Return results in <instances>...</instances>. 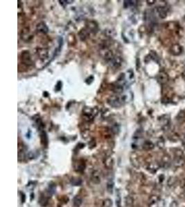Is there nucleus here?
<instances>
[{"instance_id": "nucleus-3", "label": "nucleus", "mask_w": 185, "mask_h": 207, "mask_svg": "<svg viewBox=\"0 0 185 207\" xmlns=\"http://www.w3.org/2000/svg\"><path fill=\"white\" fill-rule=\"evenodd\" d=\"M91 180L93 182L94 184H98L101 183V173L99 170H94L91 175Z\"/></svg>"}, {"instance_id": "nucleus-1", "label": "nucleus", "mask_w": 185, "mask_h": 207, "mask_svg": "<svg viewBox=\"0 0 185 207\" xmlns=\"http://www.w3.org/2000/svg\"><path fill=\"white\" fill-rule=\"evenodd\" d=\"M126 101V96H112L108 99V102L112 106L117 108L123 105V104Z\"/></svg>"}, {"instance_id": "nucleus-17", "label": "nucleus", "mask_w": 185, "mask_h": 207, "mask_svg": "<svg viewBox=\"0 0 185 207\" xmlns=\"http://www.w3.org/2000/svg\"><path fill=\"white\" fill-rule=\"evenodd\" d=\"M39 203L41 206H46L48 204V199L46 197L42 196L39 200Z\"/></svg>"}, {"instance_id": "nucleus-2", "label": "nucleus", "mask_w": 185, "mask_h": 207, "mask_svg": "<svg viewBox=\"0 0 185 207\" xmlns=\"http://www.w3.org/2000/svg\"><path fill=\"white\" fill-rule=\"evenodd\" d=\"M184 164V155L183 152L180 149L176 150L175 152L174 165L176 167H181Z\"/></svg>"}, {"instance_id": "nucleus-13", "label": "nucleus", "mask_w": 185, "mask_h": 207, "mask_svg": "<svg viewBox=\"0 0 185 207\" xmlns=\"http://www.w3.org/2000/svg\"><path fill=\"white\" fill-rule=\"evenodd\" d=\"M133 202H134V200H133V198H132V197H130V196L125 197V205H126V206L130 207V206H133Z\"/></svg>"}, {"instance_id": "nucleus-22", "label": "nucleus", "mask_w": 185, "mask_h": 207, "mask_svg": "<svg viewBox=\"0 0 185 207\" xmlns=\"http://www.w3.org/2000/svg\"><path fill=\"white\" fill-rule=\"evenodd\" d=\"M85 164L82 163V162H80V163H78V166H77V169L78 171H80V170H83L84 169H85Z\"/></svg>"}, {"instance_id": "nucleus-19", "label": "nucleus", "mask_w": 185, "mask_h": 207, "mask_svg": "<svg viewBox=\"0 0 185 207\" xmlns=\"http://www.w3.org/2000/svg\"><path fill=\"white\" fill-rule=\"evenodd\" d=\"M87 26H88L89 29L91 30V31H95L97 29V26L94 22H90Z\"/></svg>"}, {"instance_id": "nucleus-18", "label": "nucleus", "mask_w": 185, "mask_h": 207, "mask_svg": "<svg viewBox=\"0 0 185 207\" xmlns=\"http://www.w3.org/2000/svg\"><path fill=\"white\" fill-rule=\"evenodd\" d=\"M112 201L110 199H105L103 202V207H112Z\"/></svg>"}, {"instance_id": "nucleus-16", "label": "nucleus", "mask_w": 185, "mask_h": 207, "mask_svg": "<svg viewBox=\"0 0 185 207\" xmlns=\"http://www.w3.org/2000/svg\"><path fill=\"white\" fill-rule=\"evenodd\" d=\"M113 188H114V182L110 180V181L108 182V184H107V190H108L109 193H112V192H113Z\"/></svg>"}, {"instance_id": "nucleus-23", "label": "nucleus", "mask_w": 185, "mask_h": 207, "mask_svg": "<svg viewBox=\"0 0 185 207\" xmlns=\"http://www.w3.org/2000/svg\"><path fill=\"white\" fill-rule=\"evenodd\" d=\"M178 117H179V119H178V120H183V119H184L185 112L184 111H181L179 114H178Z\"/></svg>"}, {"instance_id": "nucleus-20", "label": "nucleus", "mask_w": 185, "mask_h": 207, "mask_svg": "<svg viewBox=\"0 0 185 207\" xmlns=\"http://www.w3.org/2000/svg\"><path fill=\"white\" fill-rule=\"evenodd\" d=\"M55 190H56V186H55V185H54V184L49 185V190H48V192H49V194H51V195L54 194V193H55Z\"/></svg>"}, {"instance_id": "nucleus-24", "label": "nucleus", "mask_w": 185, "mask_h": 207, "mask_svg": "<svg viewBox=\"0 0 185 207\" xmlns=\"http://www.w3.org/2000/svg\"><path fill=\"white\" fill-rule=\"evenodd\" d=\"M21 198H22V202H24V201H25V195H24V193H22V196H21Z\"/></svg>"}, {"instance_id": "nucleus-10", "label": "nucleus", "mask_w": 185, "mask_h": 207, "mask_svg": "<svg viewBox=\"0 0 185 207\" xmlns=\"http://www.w3.org/2000/svg\"><path fill=\"white\" fill-rule=\"evenodd\" d=\"M143 149H145V150H151V149H153V148H154V144H153L151 142H150V141H146V142L143 143Z\"/></svg>"}, {"instance_id": "nucleus-6", "label": "nucleus", "mask_w": 185, "mask_h": 207, "mask_svg": "<svg viewBox=\"0 0 185 207\" xmlns=\"http://www.w3.org/2000/svg\"><path fill=\"white\" fill-rule=\"evenodd\" d=\"M171 52L174 55H179L182 52V48L180 44H174L171 46Z\"/></svg>"}, {"instance_id": "nucleus-26", "label": "nucleus", "mask_w": 185, "mask_h": 207, "mask_svg": "<svg viewBox=\"0 0 185 207\" xmlns=\"http://www.w3.org/2000/svg\"><path fill=\"white\" fill-rule=\"evenodd\" d=\"M184 139H185V136H184Z\"/></svg>"}, {"instance_id": "nucleus-25", "label": "nucleus", "mask_w": 185, "mask_h": 207, "mask_svg": "<svg viewBox=\"0 0 185 207\" xmlns=\"http://www.w3.org/2000/svg\"><path fill=\"white\" fill-rule=\"evenodd\" d=\"M182 77H183V79H184V81H185V71L182 73Z\"/></svg>"}, {"instance_id": "nucleus-4", "label": "nucleus", "mask_w": 185, "mask_h": 207, "mask_svg": "<svg viewBox=\"0 0 185 207\" xmlns=\"http://www.w3.org/2000/svg\"><path fill=\"white\" fill-rule=\"evenodd\" d=\"M22 59L24 62V64L26 65H31L32 64V61H31L30 54L28 51H24L22 53Z\"/></svg>"}, {"instance_id": "nucleus-8", "label": "nucleus", "mask_w": 185, "mask_h": 207, "mask_svg": "<svg viewBox=\"0 0 185 207\" xmlns=\"http://www.w3.org/2000/svg\"><path fill=\"white\" fill-rule=\"evenodd\" d=\"M157 11H158L160 17L162 19H164L167 16V12H166V10L165 9V8L158 7L157 8Z\"/></svg>"}, {"instance_id": "nucleus-9", "label": "nucleus", "mask_w": 185, "mask_h": 207, "mask_svg": "<svg viewBox=\"0 0 185 207\" xmlns=\"http://www.w3.org/2000/svg\"><path fill=\"white\" fill-rule=\"evenodd\" d=\"M82 200L80 196L77 195V196L74 197L73 200V204L75 207H80V205L82 204Z\"/></svg>"}, {"instance_id": "nucleus-14", "label": "nucleus", "mask_w": 185, "mask_h": 207, "mask_svg": "<svg viewBox=\"0 0 185 207\" xmlns=\"http://www.w3.org/2000/svg\"><path fill=\"white\" fill-rule=\"evenodd\" d=\"M38 55L42 59H46L48 57V51L46 49H40Z\"/></svg>"}, {"instance_id": "nucleus-21", "label": "nucleus", "mask_w": 185, "mask_h": 207, "mask_svg": "<svg viewBox=\"0 0 185 207\" xmlns=\"http://www.w3.org/2000/svg\"><path fill=\"white\" fill-rule=\"evenodd\" d=\"M135 1H124V7L128 8L130 6H133L135 4Z\"/></svg>"}, {"instance_id": "nucleus-12", "label": "nucleus", "mask_w": 185, "mask_h": 207, "mask_svg": "<svg viewBox=\"0 0 185 207\" xmlns=\"http://www.w3.org/2000/svg\"><path fill=\"white\" fill-rule=\"evenodd\" d=\"M71 184L73 186H80L82 184V180L80 178H73L71 179Z\"/></svg>"}, {"instance_id": "nucleus-5", "label": "nucleus", "mask_w": 185, "mask_h": 207, "mask_svg": "<svg viewBox=\"0 0 185 207\" xmlns=\"http://www.w3.org/2000/svg\"><path fill=\"white\" fill-rule=\"evenodd\" d=\"M158 82L161 84H164L167 82L168 77V75L164 72H161L158 74Z\"/></svg>"}, {"instance_id": "nucleus-15", "label": "nucleus", "mask_w": 185, "mask_h": 207, "mask_svg": "<svg viewBox=\"0 0 185 207\" xmlns=\"http://www.w3.org/2000/svg\"><path fill=\"white\" fill-rule=\"evenodd\" d=\"M113 164H114V162H113V160H112V158H108L105 160V166L107 167V168H109V169L112 168Z\"/></svg>"}, {"instance_id": "nucleus-7", "label": "nucleus", "mask_w": 185, "mask_h": 207, "mask_svg": "<svg viewBox=\"0 0 185 207\" xmlns=\"http://www.w3.org/2000/svg\"><path fill=\"white\" fill-rule=\"evenodd\" d=\"M36 28H37V30L39 31V32L43 33H47L48 32V31H49L47 25L44 24V22L39 23V24L37 25V27Z\"/></svg>"}, {"instance_id": "nucleus-11", "label": "nucleus", "mask_w": 185, "mask_h": 207, "mask_svg": "<svg viewBox=\"0 0 185 207\" xmlns=\"http://www.w3.org/2000/svg\"><path fill=\"white\" fill-rule=\"evenodd\" d=\"M158 168H159V167H158V165L154 164H149L148 166V167H147V169H148V171L151 172V173H155V172L158 170Z\"/></svg>"}]
</instances>
